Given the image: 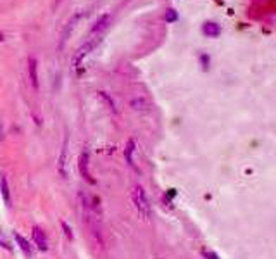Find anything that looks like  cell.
Here are the masks:
<instances>
[{
	"label": "cell",
	"instance_id": "cell-16",
	"mask_svg": "<svg viewBox=\"0 0 276 259\" xmlns=\"http://www.w3.org/2000/svg\"><path fill=\"white\" fill-rule=\"evenodd\" d=\"M200 62H202V67H204V69H207V67H209V55H206V54L200 55Z\"/></svg>",
	"mask_w": 276,
	"mask_h": 259
},
{
	"label": "cell",
	"instance_id": "cell-9",
	"mask_svg": "<svg viewBox=\"0 0 276 259\" xmlns=\"http://www.w3.org/2000/svg\"><path fill=\"white\" fill-rule=\"evenodd\" d=\"M0 190H2L3 202H5L7 206H10V190H9V183H7L5 176H0Z\"/></svg>",
	"mask_w": 276,
	"mask_h": 259
},
{
	"label": "cell",
	"instance_id": "cell-4",
	"mask_svg": "<svg viewBox=\"0 0 276 259\" xmlns=\"http://www.w3.org/2000/svg\"><path fill=\"white\" fill-rule=\"evenodd\" d=\"M31 235H33V242L36 244L40 251H47L48 249V240H47V235L45 232L42 230L40 227H33L31 228Z\"/></svg>",
	"mask_w": 276,
	"mask_h": 259
},
{
	"label": "cell",
	"instance_id": "cell-12",
	"mask_svg": "<svg viewBox=\"0 0 276 259\" xmlns=\"http://www.w3.org/2000/svg\"><path fill=\"white\" fill-rule=\"evenodd\" d=\"M59 173L62 176H68V171H66V144H64V149H62V154H61V159H59Z\"/></svg>",
	"mask_w": 276,
	"mask_h": 259
},
{
	"label": "cell",
	"instance_id": "cell-15",
	"mask_svg": "<svg viewBox=\"0 0 276 259\" xmlns=\"http://www.w3.org/2000/svg\"><path fill=\"white\" fill-rule=\"evenodd\" d=\"M61 227H62V230H64V235H66V237H68L69 240H73V239H74V237H73V232H71V228L68 227V223H66V221H62Z\"/></svg>",
	"mask_w": 276,
	"mask_h": 259
},
{
	"label": "cell",
	"instance_id": "cell-2",
	"mask_svg": "<svg viewBox=\"0 0 276 259\" xmlns=\"http://www.w3.org/2000/svg\"><path fill=\"white\" fill-rule=\"evenodd\" d=\"M97 43H99V38H92L90 42H87L83 47L78 48L76 54H74V57H73V67H74V69H76V67L81 64V61H83V59L87 57L88 54H90V50L95 47Z\"/></svg>",
	"mask_w": 276,
	"mask_h": 259
},
{
	"label": "cell",
	"instance_id": "cell-13",
	"mask_svg": "<svg viewBox=\"0 0 276 259\" xmlns=\"http://www.w3.org/2000/svg\"><path fill=\"white\" fill-rule=\"evenodd\" d=\"M164 17H166L167 22H173V21L178 19V14H176V10H174V9H167L166 10V16H164Z\"/></svg>",
	"mask_w": 276,
	"mask_h": 259
},
{
	"label": "cell",
	"instance_id": "cell-18",
	"mask_svg": "<svg viewBox=\"0 0 276 259\" xmlns=\"http://www.w3.org/2000/svg\"><path fill=\"white\" fill-rule=\"evenodd\" d=\"M2 40H3V35H2V33H0V42H2Z\"/></svg>",
	"mask_w": 276,
	"mask_h": 259
},
{
	"label": "cell",
	"instance_id": "cell-7",
	"mask_svg": "<svg viewBox=\"0 0 276 259\" xmlns=\"http://www.w3.org/2000/svg\"><path fill=\"white\" fill-rule=\"evenodd\" d=\"M202 33L206 36H211V38H216V36L221 33V28H219V24H216V22L212 21H207L202 24Z\"/></svg>",
	"mask_w": 276,
	"mask_h": 259
},
{
	"label": "cell",
	"instance_id": "cell-1",
	"mask_svg": "<svg viewBox=\"0 0 276 259\" xmlns=\"http://www.w3.org/2000/svg\"><path fill=\"white\" fill-rule=\"evenodd\" d=\"M132 202L133 206H135L138 216L141 218V220H148L150 218V204H148V199L147 195H145V190L141 189L140 185H135L132 189Z\"/></svg>",
	"mask_w": 276,
	"mask_h": 259
},
{
	"label": "cell",
	"instance_id": "cell-10",
	"mask_svg": "<svg viewBox=\"0 0 276 259\" xmlns=\"http://www.w3.org/2000/svg\"><path fill=\"white\" fill-rule=\"evenodd\" d=\"M133 151H135V140H128L126 149H125V156H126V161H128L130 166H135V163H133Z\"/></svg>",
	"mask_w": 276,
	"mask_h": 259
},
{
	"label": "cell",
	"instance_id": "cell-14",
	"mask_svg": "<svg viewBox=\"0 0 276 259\" xmlns=\"http://www.w3.org/2000/svg\"><path fill=\"white\" fill-rule=\"evenodd\" d=\"M99 95H100V99H104L107 102V106H109V109L113 112H116V107H114V102H113V99H109V97H107V93L106 92H99Z\"/></svg>",
	"mask_w": 276,
	"mask_h": 259
},
{
	"label": "cell",
	"instance_id": "cell-6",
	"mask_svg": "<svg viewBox=\"0 0 276 259\" xmlns=\"http://www.w3.org/2000/svg\"><path fill=\"white\" fill-rule=\"evenodd\" d=\"M14 239H16V242H17V246H19V249L23 251V254L24 256H28V258H33V247L29 246V242L26 240L23 235L21 234H14Z\"/></svg>",
	"mask_w": 276,
	"mask_h": 259
},
{
	"label": "cell",
	"instance_id": "cell-11",
	"mask_svg": "<svg viewBox=\"0 0 276 259\" xmlns=\"http://www.w3.org/2000/svg\"><path fill=\"white\" fill-rule=\"evenodd\" d=\"M132 107L135 109V111H147L148 107V102L145 99H135V100H132Z\"/></svg>",
	"mask_w": 276,
	"mask_h": 259
},
{
	"label": "cell",
	"instance_id": "cell-3",
	"mask_svg": "<svg viewBox=\"0 0 276 259\" xmlns=\"http://www.w3.org/2000/svg\"><path fill=\"white\" fill-rule=\"evenodd\" d=\"M88 163H90V161H88V151H83L80 154V159H78V168H80L81 176H83L90 185H95V180L92 178L90 170H88Z\"/></svg>",
	"mask_w": 276,
	"mask_h": 259
},
{
	"label": "cell",
	"instance_id": "cell-8",
	"mask_svg": "<svg viewBox=\"0 0 276 259\" xmlns=\"http://www.w3.org/2000/svg\"><path fill=\"white\" fill-rule=\"evenodd\" d=\"M107 24H109V16H104V17H100L99 21L95 22V26L92 28V38H99L100 36V33L104 31V29L107 28Z\"/></svg>",
	"mask_w": 276,
	"mask_h": 259
},
{
	"label": "cell",
	"instance_id": "cell-5",
	"mask_svg": "<svg viewBox=\"0 0 276 259\" xmlns=\"http://www.w3.org/2000/svg\"><path fill=\"white\" fill-rule=\"evenodd\" d=\"M28 76H29V81H31L33 88L38 90V62L33 57L28 59Z\"/></svg>",
	"mask_w": 276,
	"mask_h": 259
},
{
	"label": "cell",
	"instance_id": "cell-17",
	"mask_svg": "<svg viewBox=\"0 0 276 259\" xmlns=\"http://www.w3.org/2000/svg\"><path fill=\"white\" fill-rule=\"evenodd\" d=\"M204 256H206V258H209V259H218V258H216V254L209 253V251H204Z\"/></svg>",
	"mask_w": 276,
	"mask_h": 259
}]
</instances>
